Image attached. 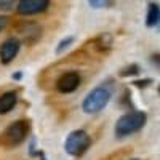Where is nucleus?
I'll use <instances>...</instances> for the list:
<instances>
[{
  "label": "nucleus",
  "instance_id": "obj_10",
  "mask_svg": "<svg viewBox=\"0 0 160 160\" xmlns=\"http://www.w3.org/2000/svg\"><path fill=\"white\" fill-rule=\"evenodd\" d=\"M160 24V5L151 2L148 7V15H146V26L148 28H157Z\"/></svg>",
  "mask_w": 160,
  "mask_h": 160
},
{
  "label": "nucleus",
  "instance_id": "obj_17",
  "mask_svg": "<svg viewBox=\"0 0 160 160\" xmlns=\"http://www.w3.org/2000/svg\"><path fill=\"white\" fill-rule=\"evenodd\" d=\"M151 61L157 66V68H160V55L157 53V55H152V58H151Z\"/></svg>",
  "mask_w": 160,
  "mask_h": 160
},
{
  "label": "nucleus",
  "instance_id": "obj_8",
  "mask_svg": "<svg viewBox=\"0 0 160 160\" xmlns=\"http://www.w3.org/2000/svg\"><path fill=\"white\" fill-rule=\"evenodd\" d=\"M18 102V95L15 91H7L0 96V115H5L15 109Z\"/></svg>",
  "mask_w": 160,
  "mask_h": 160
},
{
  "label": "nucleus",
  "instance_id": "obj_5",
  "mask_svg": "<svg viewBox=\"0 0 160 160\" xmlns=\"http://www.w3.org/2000/svg\"><path fill=\"white\" fill-rule=\"evenodd\" d=\"M50 5V0H19L18 2V13L22 16H32L43 13Z\"/></svg>",
  "mask_w": 160,
  "mask_h": 160
},
{
  "label": "nucleus",
  "instance_id": "obj_11",
  "mask_svg": "<svg viewBox=\"0 0 160 160\" xmlns=\"http://www.w3.org/2000/svg\"><path fill=\"white\" fill-rule=\"evenodd\" d=\"M139 71H141V68L138 64H128V66H125L123 69H120L118 75L120 77H133V75H138Z\"/></svg>",
  "mask_w": 160,
  "mask_h": 160
},
{
  "label": "nucleus",
  "instance_id": "obj_13",
  "mask_svg": "<svg viewBox=\"0 0 160 160\" xmlns=\"http://www.w3.org/2000/svg\"><path fill=\"white\" fill-rule=\"evenodd\" d=\"M16 5V0H0V11H8Z\"/></svg>",
  "mask_w": 160,
  "mask_h": 160
},
{
  "label": "nucleus",
  "instance_id": "obj_15",
  "mask_svg": "<svg viewBox=\"0 0 160 160\" xmlns=\"http://www.w3.org/2000/svg\"><path fill=\"white\" fill-rule=\"evenodd\" d=\"M151 83H152L151 78H142V80H135V82H133V85L138 87V88H148Z\"/></svg>",
  "mask_w": 160,
  "mask_h": 160
},
{
  "label": "nucleus",
  "instance_id": "obj_21",
  "mask_svg": "<svg viewBox=\"0 0 160 160\" xmlns=\"http://www.w3.org/2000/svg\"><path fill=\"white\" fill-rule=\"evenodd\" d=\"M158 95H160V85H158Z\"/></svg>",
  "mask_w": 160,
  "mask_h": 160
},
{
  "label": "nucleus",
  "instance_id": "obj_12",
  "mask_svg": "<svg viewBox=\"0 0 160 160\" xmlns=\"http://www.w3.org/2000/svg\"><path fill=\"white\" fill-rule=\"evenodd\" d=\"M72 43H74V37H66V38H62L61 42H59V45H58V48H56V53L59 55V53H62L66 48H69Z\"/></svg>",
  "mask_w": 160,
  "mask_h": 160
},
{
  "label": "nucleus",
  "instance_id": "obj_20",
  "mask_svg": "<svg viewBox=\"0 0 160 160\" xmlns=\"http://www.w3.org/2000/svg\"><path fill=\"white\" fill-rule=\"evenodd\" d=\"M130 160H142V158H130Z\"/></svg>",
  "mask_w": 160,
  "mask_h": 160
},
{
  "label": "nucleus",
  "instance_id": "obj_9",
  "mask_svg": "<svg viewBox=\"0 0 160 160\" xmlns=\"http://www.w3.org/2000/svg\"><path fill=\"white\" fill-rule=\"evenodd\" d=\"M40 31H42V29H40V26L32 24V22H28V24L21 26V29H19L21 35L24 37V40L28 43H34L35 40L40 38Z\"/></svg>",
  "mask_w": 160,
  "mask_h": 160
},
{
  "label": "nucleus",
  "instance_id": "obj_16",
  "mask_svg": "<svg viewBox=\"0 0 160 160\" xmlns=\"http://www.w3.org/2000/svg\"><path fill=\"white\" fill-rule=\"evenodd\" d=\"M7 26H8V18L0 15V32H3L7 29Z\"/></svg>",
  "mask_w": 160,
  "mask_h": 160
},
{
  "label": "nucleus",
  "instance_id": "obj_4",
  "mask_svg": "<svg viewBox=\"0 0 160 160\" xmlns=\"http://www.w3.org/2000/svg\"><path fill=\"white\" fill-rule=\"evenodd\" d=\"M29 133V123L26 120H16L15 123H11L5 128V131L0 136V144L5 148H15L21 142L26 141Z\"/></svg>",
  "mask_w": 160,
  "mask_h": 160
},
{
  "label": "nucleus",
  "instance_id": "obj_7",
  "mask_svg": "<svg viewBox=\"0 0 160 160\" xmlns=\"http://www.w3.org/2000/svg\"><path fill=\"white\" fill-rule=\"evenodd\" d=\"M80 87V75L74 71L71 72H64L56 82V90L61 93V95H69V93H74L77 88Z\"/></svg>",
  "mask_w": 160,
  "mask_h": 160
},
{
  "label": "nucleus",
  "instance_id": "obj_2",
  "mask_svg": "<svg viewBox=\"0 0 160 160\" xmlns=\"http://www.w3.org/2000/svg\"><path fill=\"white\" fill-rule=\"evenodd\" d=\"M111 98H112V88L108 85H99L93 88L85 96L82 102V109L87 114H98L109 104Z\"/></svg>",
  "mask_w": 160,
  "mask_h": 160
},
{
  "label": "nucleus",
  "instance_id": "obj_19",
  "mask_svg": "<svg viewBox=\"0 0 160 160\" xmlns=\"http://www.w3.org/2000/svg\"><path fill=\"white\" fill-rule=\"evenodd\" d=\"M13 78H15V80H18V78H21V72H18V74H15V75H13Z\"/></svg>",
  "mask_w": 160,
  "mask_h": 160
},
{
  "label": "nucleus",
  "instance_id": "obj_3",
  "mask_svg": "<svg viewBox=\"0 0 160 160\" xmlns=\"http://www.w3.org/2000/svg\"><path fill=\"white\" fill-rule=\"evenodd\" d=\"M91 146V138L85 130H75L69 133L64 141V151L71 157H82Z\"/></svg>",
  "mask_w": 160,
  "mask_h": 160
},
{
  "label": "nucleus",
  "instance_id": "obj_6",
  "mask_svg": "<svg viewBox=\"0 0 160 160\" xmlns=\"http://www.w3.org/2000/svg\"><path fill=\"white\" fill-rule=\"evenodd\" d=\"M21 50V42L16 37H10L0 45V62L2 64H10L13 59L18 56Z\"/></svg>",
  "mask_w": 160,
  "mask_h": 160
},
{
  "label": "nucleus",
  "instance_id": "obj_18",
  "mask_svg": "<svg viewBox=\"0 0 160 160\" xmlns=\"http://www.w3.org/2000/svg\"><path fill=\"white\" fill-rule=\"evenodd\" d=\"M37 155H38V158H40V160H47V158H45V155H43L42 152H38Z\"/></svg>",
  "mask_w": 160,
  "mask_h": 160
},
{
  "label": "nucleus",
  "instance_id": "obj_1",
  "mask_svg": "<svg viewBox=\"0 0 160 160\" xmlns=\"http://www.w3.org/2000/svg\"><path fill=\"white\" fill-rule=\"evenodd\" d=\"M146 123H148V114L142 111H130L127 114H123L117 122H115V128L114 133L117 138H127L131 136L135 133L141 131Z\"/></svg>",
  "mask_w": 160,
  "mask_h": 160
},
{
  "label": "nucleus",
  "instance_id": "obj_14",
  "mask_svg": "<svg viewBox=\"0 0 160 160\" xmlns=\"http://www.w3.org/2000/svg\"><path fill=\"white\" fill-rule=\"evenodd\" d=\"M88 3L93 8H104L111 3V0H88Z\"/></svg>",
  "mask_w": 160,
  "mask_h": 160
}]
</instances>
